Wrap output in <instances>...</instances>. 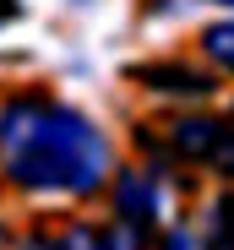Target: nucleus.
<instances>
[{
  "instance_id": "7ed1b4c3",
  "label": "nucleus",
  "mask_w": 234,
  "mask_h": 250,
  "mask_svg": "<svg viewBox=\"0 0 234 250\" xmlns=\"http://www.w3.org/2000/svg\"><path fill=\"white\" fill-rule=\"evenodd\" d=\"M114 201H120V218L152 223V212H158V185H152V174H142V169H126L120 180H114Z\"/></svg>"
},
{
  "instance_id": "f03ea898",
  "label": "nucleus",
  "mask_w": 234,
  "mask_h": 250,
  "mask_svg": "<svg viewBox=\"0 0 234 250\" xmlns=\"http://www.w3.org/2000/svg\"><path fill=\"white\" fill-rule=\"evenodd\" d=\"M174 152L213 163L218 174H234V125L223 120H180L174 125Z\"/></svg>"
},
{
  "instance_id": "0eeeda50",
  "label": "nucleus",
  "mask_w": 234,
  "mask_h": 250,
  "mask_svg": "<svg viewBox=\"0 0 234 250\" xmlns=\"http://www.w3.org/2000/svg\"><path fill=\"white\" fill-rule=\"evenodd\" d=\"M55 250H104V239L93 229H71L65 239H55Z\"/></svg>"
},
{
  "instance_id": "9b49d317",
  "label": "nucleus",
  "mask_w": 234,
  "mask_h": 250,
  "mask_svg": "<svg viewBox=\"0 0 234 250\" xmlns=\"http://www.w3.org/2000/svg\"><path fill=\"white\" fill-rule=\"evenodd\" d=\"M218 6H234V0H218Z\"/></svg>"
},
{
  "instance_id": "1a4fd4ad",
  "label": "nucleus",
  "mask_w": 234,
  "mask_h": 250,
  "mask_svg": "<svg viewBox=\"0 0 234 250\" xmlns=\"http://www.w3.org/2000/svg\"><path fill=\"white\" fill-rule=\"evenodd\" d=\"M11 17H17V0H0V27H6Z\"/></svg>"
},
{
  "instance_id": "20e7f679",
  "label": "nucleus",
  "mask_w": 234,
  "mask_h": 250,
  "mask_svg": "<svg viewBox=\"0 0 234 250\" xmlns=\"http://www.w3.org/2000/svg\"><path fill=\"white\" fill-rule=\"evenodd\" d=\"M142 76H147L152 93H174V98H207L218 87L207 71H191V65H147Z\"/></svg>"
},
{
  "instance_id": "f257e3e1",
  "label": "nucleus",
  "mask_w": 234,
  "mask_h": 250,
  "mask_svg": "<svg viewBox=\"0 0 234 250\" xmlns=\"http://www.w3.org/2000/svg\"><path fill=\"white\" fill-rule=\"evenodd\" d=\"M0 169L38 196H87L109 174V142L55 98H11L0 109Z\"/></svg>"
},
{
  "instance_id": "39448f33",
  "label": "nucleus",
  "mask_w": 234,
  "mask_h": 250,
  "mask_svg": "<svg viewBox=\"0 0 234 250\" xmlns=\"http://www.w3.org/2000/svg\"><path fill=\"white\" fill-rule=\"evenodd\" d=\"M207 250H234V196L207 207Z\"/></svg>"
},
{
  "instance_id": "6e6552de",
  "label": "nucleus",
  "mask_w": 234,
  "mask_h": 250,
  "mask_svg": "<svg viewBox=\"0 0 234 250\" xmlns=\"http://www.w3.org/2000/svg\"><path fill=\"white\" fill-rule=\"evenodd\" d=\"M158 250H196V245H191V234H180V229H174V234H169Z\"/></svg>"
},
{
  "instance_id": "423d86ee",
  "label": "nucleus",
  "mask_w": 234,
  "mask_h": 250,
  "mask_svg": "<svg viewBox=\"0 0 234 250\" xmlns=\"http://www.w3.org/2000/svg\"><path fill=\"white\" fill-rule=\"evenodd\" d=\"M202 49H207V60H213L218 71H234V22L207 27V33H202Z\"/></svg>"
},
{
  "instance_id": "9d476101",
  "label": "nucleus",
  "mask_w": 234,
  "mask_h": 250,
  "mask_svg": "<svg viewBox=\"0 0 234 250\" xmlns=\"http://www.w3.org/2000/svg\"><path fill=\"white\" fill-rule=\"evenodd\" d=\"M22 250H55V245H49V239H33V245H22Z\"/></svg>"
}]
</instances>
